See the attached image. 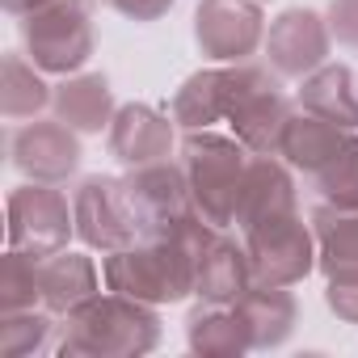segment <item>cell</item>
<instances>
[{
  "label": "cell",
  "mask_w": 358,
  "mask_h": 358,
  "mask_svg": "<svg viewBox=\"0 0 358 358\" xmlns=\"http://www.w3.org/2000/svg\"><path fill=\"white\" fill-rule=\"evenodd\" d=\"M106 9H114L118 17H127V22H160L177 0H101Z\"/></svg>",
  "instance_id": "obj_30"
},
{
  "label": "cell",
  "mask_w": 358,
  "mask_h": 358,
  "mask_svg": "<svg viewBox=\"0 0 358 358\" xmlns=\"http://www.w3.org/2000/svg\"><path fill=\"white\" fill-rule=\"evenodd\" d=\"M177 160H182V169H186L194 207L215 228H232L253 152L236 135H220V131L203 127V131H186L182 156H177Z\"/></svg>",
  "instance_id": "obj_3"
},
{
  "label": "cell",
  "mask_w": 358,
  "mask_h": 358,
  "mask_svg": "<svg viewBox=\"0 0 358 358\" xmlns=\"http://www.w3.org/2000/svg\"><path fill=\"white\" fill-rule=\"evenodd\" d=\"M0 5H5V13H13V17H26V13L51 5V0H0Z\"/></svg>",
  "instance_id": "obj_31"
},
{
  "label": "cell",
  "mask_w": 358,
  "mask_h": 358,
  "mask_svg": "<svg viewBox=\"0 0 358 358\" xmlns=\"http://www.w3.org/2000/svg\"><path fill=\"white\" fill-rule=\"evenodd\" d=\"M262 5H266V0H262Z\"/></svg>",
  "instance_id": "obj_32"
},
{
  "label": "cell",
  "mask_w": 358,
  "mask_h": 358,
  "mask_svg": "<svg viewBox=\"0 0 358 358\" xmlns=\"http://www.w3.org/2000/svg\"><path fill=\"white\" fill-rule=\"evenodd\" d=\"M324 303L337 320L358 324V278H329L324 282Z\"/></svg>",
  "instance_id": "obj_29"
},
{
  "label": "cell",
  "mask_w": 358,
  "mask_h": 358,
  "mask_svg": "<svg viewBox=\"0 0 358 358\" xmlns=\"http://www.w3.org/2000/svg\"><path fill=\"white\" fill-rule=\"evenodd\" d=\"M55 97V85L43 80V68H34L26 55L9 51L5 55V76H0V114L9 122L38 118Z\"/></svg>",
  "instance_id": "obj_24"
},
{
  "label": "cell",
  "mask_w": 358,
  "mask_h": 358,
  "mask_svg": "<svg viewBox=\"0 0 358 358\" xmlns=\"http://www.w3.org/2000/svg\"><path fill=\"white\" fill-rule=\"evenodd\" d=\"M186 341L203 358H241L253 350L241 312L232 303H203V299L186 320Z\"/></svg>",
  "instance_id": "obj_23"
},
{
  "label": "cell",
  "mask_w": 358,
  "mask_h": 358,
  "mask_svg": "<svg viewBox=\"0 0 358 358\" xmlns=\"http://www.w3.org/2000/svg\"><path fill=\"white\" fill-rule=\"evenodd\" d=\"M173 114L156 110V106H143V101H131V106H118L110 131H106V143H110V156L127 169H139V164H156V160H169L173 156Z\"/></svg>",
  "instance_id": "obj_14"
},
{
  "label": "cell",
  "mask_w": 358,
  "mask_h": 358,
  "mask_svg": "<svg viewBox=\"0 0 358 358\" xmlns=\"http://www.w3.org/2000/svg\"><path fill=\"white\" fill-rule=\"evenodd\" d=\"M38 308V257L9 249L0 262V312Z\"/></svg>",
  "instance_id": "obj_27"
},
{
  "label": "cell",
  "mask_w": 358,
  "mask_h": 358,
  "mask_svg": "<svg viewBox=\"0 0 358 358\" xmlns=\"http://www.w3.org/2000/svg\"><path fill=\"white\" fill-rule=\"evenodd\" d=\"M282 211H299V199H295V177H291V164L278 160V156H257L249 160V173H245V190H241V207H236V228H253L270 215H282Z\"/></svg>",
  "instance_id": "obj_15"
},
{
  "label": "cell",
  "mask_w": 358,
  "mask_h": 358,
  "mask_svg": "<svg viewBox=\"0 0 358 358\" xmlns=\"http://www.w3.org/2000/svg\"><path fill=\"white\" fill-rule=\"evenodd\" d=\"M316 190L320 203H333V207H358V131H350L345 148L308 182Z\"/></svg>",
  "instance_id": "obj_26"
},
{
  "label": "cell",
  "mask_w": 358,
  "mask_h": 358,
  "mask_svg": "<svg viewBox=\"0 0 358 358\" xmlns=\"http://www.w3.org/2000/svg\"><path fill=\"white\" fill-rule=\"evenodd\" d=\"M249 287H253V266H249L245 241L236 245L228 232H220V236L203 249V257H199L194 295H199L203 303H236Z\"/></svg>",
  "instance_id": "obj_20"
},
{
  "label": "cell",
  "mask_w": 358,
  "mask_h": 358,
  "mask_svg": "<svg viewBox=\"0 0 358 358\" xmlns=\"http://www.w3.org/2000/svg\"><path fill=\"white\" fill-rule=\"evenodd\" d=\"M316 232V270L329 278H358V207L316 203L308 215Z\"/></svg>",
  "instance_id": "obj_17"
},
{
  "label": "cell",
  "mask_w": 358,
  "mask_h": 358,
  "mask_svg": "<svg viewBox=\"0 0 358 358\" xmlns=\"http://www.w3.org/2000/svg\"><path fill=\"white\" fill-rule=\"evenodd\" d=\"M249 329V341L253 350H278L291 341L295 333V320H299V303L287 287H249L236 303H232Z\"/></svg>",
  "instance_id": "obj_21"
},
{
  "label": "cell",
  "mask_w": 358,
  "mask_h": 358,
  "mask_svg": "<svg viewBox=\"0 0 358 358\" xmlns=\"http://www.w3.org/2000/svg\"><path fill=\"white\" fill-rule=\"evenodd\" d=\"M26 59L51 76L85 72L93 59V0H51L22 17Z\"/></svg>",
  "instance_id": "obj_4"
},
{
  "label": "cell",
  "mask_w": 358,
  "mask_h": 358,
  "mask_svg": "<svg viewBox=\"0 0 358 358\" xmlns=\"http://www.w3.org/2000/svg\"><path fill=\"white\" fill-rule=\"evenodd\" d=\"M127 190L139 207L143 220V236H160L173 224H182L194 207L190 199V182H186V169L182 160H156V164H139L127 173Z\"/></svg>",
  "instance_id": "obj_12"
},
{
  "label": "cell",
  "mask_w": 358,
  "mask_h": 358,
  "mask_svg": "<svg viewBox=\"0 0 358 358\" xmlns=\"http://www.w3.org/2000/svg\"><path fill=\"white\" fill-rule=\"evenodd\" d=\"M324 17H329L333 43L345 51H358V0H329Z\"/></svg>",
  "instance_id": "obj_28"
},
{
  "label": "cell",
  "mask_w": 358,
  "mask_h": 358,
  "mask_svg": "<svg viewBox=\"0 0 358 358\" xmlns=\"http://www.w3.org/2000/svg\"><path fill=\"white\" fill-rule=\"evenodd\" d=\"M194 43L215 64H245L257 47H266L262 0H199Z\"/></svg>",
  "instance_id": "obj_9"
},
{
  "label": "cell",
  "mask_w": 358,
  "mask_h": 358,
  "mask_svg": "<svg viewBox=\"0 0 358 358\" xmlns=\"http://www.w3.org/2000/svg\"><path fill=\"white\" fill-rule=\"evenodd\" d=\"M329 51H333V30L329 17H320L316 9H287L266 30V64L282 80H303L308 72L329 64Z\"/></svg>",
  "instance_id": "obj_11"
},
{
  "label": "cell",
  "mask_w": 358,
  "mask_h": 358,
  "mask_svg": "<svg viewBox=\"0 0 358 358\" xmlns=\"http://www.w3.org/2000/svg\"><path fill=\"white\" fill-rule=\"evenodd\" d=\"M245 253L257 287H295L316 270V232L299 211H282L245 228Z\"/></svg>",
  "instance_id": "obj_6"
},
{
  "label": "cell",
  "mask_w": 358,
  "mask_h": 358,
  "mask_svg": "<svg viewBox=\"0 0 358 358\" xmlns=\"http://www.w3.org/2000/svg\"><path fill=\"white\" fill-rule=\"evenodd\" d=\"M278 80H282L278 72H266L253 89H245V97H241V101L232 106V114H228L232 135H236L249 152H257V156H278L282 131H287V122L295 118V106H291V97L282 93Z\"/></svg>",
  "instance_id": "obj_13"
},
{
  "label": "cell",
  "mask_w": 358,
  "mask_h": 358,
  "mask_svg": "<svg viewBox=\"0 0 358 358\" xmlns=\"http://www.w3.org/2000/svg\"><path fill=\"white\" fill-rule=\"evenodd\" d=\"M51 110L55 118H64L72 131L80 135H101L110 131L118 106H114V89L101 72H72L55 85V97H51Z\"/></svg>",
  "instance_id": "obj_16"
},
{
  "label": "cell",
  "mask_w": 358,
  "mask_h": 358,
  "mask_svg": "<svg viewBox=\"0 0 358 358\" xmlns=\"http://www.w3.org/2000/svg\"><path fill=\"white\" fill-rule=\"evenodd\" d=\"M160 345V316L152 303L131 299L122 291H97L76 303L64 324L55 350L68 358H139Z\"/></svg>",
  "instance_id": "obj_2"
},
{
  "label": "cell",
  "mask_w": 358,
  "mask_h": 358,
  "mask_svg": "<svg viewBox=\"0 0 358 358\" xmlns=\"http://www.w3.org/2000/svg\"><path fill=\"white\" fill-rule=\"evenodd\" d=\"M68 236H76V215L59 186L26 182L9 194V249L47 257L68 249Z\"/></svg>",
  "instance_id": "obj_7"
},
{
  "label": "cell",
  "mask_w": 358,
  "mask_h": 358,
  "mask_svg": "<svg viewBox=\"0 0 358 358\" xmlns=\"http://www.w3.org/2000/svg\"><path fill=\"white\" fill-rule=\"evenodd\" d=\"M220 232L224 228H215L203 211H190L182 224H173L160 236H143V241H135L127 249L106 253L101 278H106L110 291H122V295L143 299L152 308L182 303L186 295H194L199 257Z\"/></svg>",
  "instance_id": "obj_1"
},
{
  "label": "cell",
  "mask_w": 358,
  "mask_h": 358,
  "mask_svg": "<svg viewBox=\"0 0 358 358\" xmlns=\"http://www.w3.org/2000/svg\"><path fill=\"white\" fill-rule=\"evenodd\" d=\"M299 110L358 131V72L350 64H320L299 80Z\"/></svg>",
  "instance_id": "obj_22"
},
{
  "label": "cell",
  "mask_w": 358,
  "mask_h": 358,
  "mask_svg": "<svg viewBox=\"0 0 358 358\" xmlns=\"http://www.w3.org/2000/svg\"><path fill=\"white\" fill-rule=\"evenodd\" d=\"M9 164L30 182H68L80 169V131H72L64 118H34L9 131Z\"/></svg>",
  "instance_id": "obj_10"
},
{
  "label": "cell",
  "mask_w": 358,
  "mask_h": 358,
  "mask_svg": "<svg viewBox=\"0 0 358 358\" xmlns=\"http://www.w3.org/2000/svg\"><path fill=\"white\" fill-rule=\"evenodd\" d=\"M345 139H350L345 127H337V122H329V118H320V114L295 110V118H291L287 131H282L278 156H282L295 173H303V182H312V177L345 148Z\"/></svg>",
  "instance_id": "obj_18"
},
{
  "label": "cell",
  "mask_w": 358,
  "mask_h": 358,
  "mask_svg": "<svg viewBox=\"0 0 358 358\" xmlns=\"http://www.w3.org/2000/svg\"><path fill=\"white\" fill-rule=\"evenodd\" d=\"M72 215H76V236L89 249L114 253L143 241V220L127 190V177H110V173L80 177L72 190Z\"/></svg>",
  "instance_id": "obj_5"
},
{
  "label": "cell",
  "mask_w": 358,
  "mask_h": 358,
  "mask_svg": "<svg viewBox=\"0 0 358 358\" xmlns=\"http://www.w3.org/2000/svg\"><path fill=\"white\" fill-rule=\"evenodd\" d=\"M55 312L47 308H22V312H0V354L5 358H30L51 350Z\"/></svg>",
  "instance_id": "obj_25"
},
{
  "label": "cell",
  "mask_w": 358,
  "mask_h": 358,
  "mask_svg": "<svg viewBox=\"0 0 358 358\" xmlns=\"http://www.w3.org/2000/svg\"><path fill=\"white\" fill-rule=\"evenodd\" d=\"M266 72H274L270 64H224V68H203L194 76L182 80V89L173 93L169 114L182 131H203L215 122H228L232 106L245 97V89H253Z\"/></svg>",
  "instance_id": "obj_8"
},
{
  "label": "cell",
  "mask_w": 358,
  "mask_h": 358,
  "mask_svg": "<svg viewBox=\"0 0 358 358\" xmlns=\"http://www.w3.org/2000/svg\"><path fill=\"white\" fill-rule=\"evenodd\" d=\"M89 295H97V266H93V257L72 253V249L38 257V308H47L55 316H68Z\"/></svg>",
  "instance_id": "obj_19"
}]
</instances>
